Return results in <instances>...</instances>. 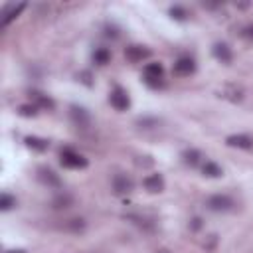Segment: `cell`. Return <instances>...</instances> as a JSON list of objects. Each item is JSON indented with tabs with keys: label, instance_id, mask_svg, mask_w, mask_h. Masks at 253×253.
<instances>
[{
	"label": "cell",
	"instance_id": "1",
	"mask_svg": "<svg viewBox=\"0 0 253 253\" xmlns=\"http://www.w3.org/2000/svg\"><path fill=\"white\" fill-rule=\"evenodd\" d=\"M59 162H61V166H65L69 170H81V168H87L89 166V160L81 152H77L75 148H71V146H63L59 150Z\"/></svg>",
	"mask_w": 253,
	"mask_h": 253
},
{
	"label": "cell",
	"instance_id": "2",
	"mask_svg": "<svg viewBox=\"0 0 253 253\" xmlns=\"http://www.w3.org/2000/svg\"><path fill=\"white\" fill-rule=\"evenodd\" d=\"M142 81L150 87V89H160L164 87V67L158 61H150L144 65L142 69Z\"/></svg>",
	"mask_w": 253,
	"mask_h": 253
},
{
	"label": "cell",
	"instance_id": "3",
	"mask_svg": "<svg viewBox=\"0 0 253 253\" xmlns=\"http://www.w3.org/2000/svg\"><path fill=\"white\" fill-rule=\"evenodd\" d=\"M206 206H208V210H211L215 213H225V211H231L233 210L235 202L227 194H213V196H210L206 200Z\"/></svg>",
	"mask_w": 253,
	"mask_h": 253
},
{
	"label": "cell",
	"instance_id": "4",
	"mask_svg": "<svg viewBox=\"0 0 253 253\" xmlns=\"http://www.w3.org/2000/svg\"><path fill=\"white\" fill-rule=\"evenodd\" d=\"M109 103L117 109V111H126L128 107H130V97H128V93L121 87V85H115L113 87V91L109 93Z\"/></svg>",
	"mask_w": 253,
	"mask_h": 253
},
{
	"label": "cell",
	"instance_id": "5",
	"mask_svg": "<svg viewBox=\"0 0 253 253\" xmlns=\"http://www.w3.org/2000/svg\"><path fill=\"white\" fill-rule=\"evenodd\" d=\"M111 188H113V194L126 196V194H130L134 190V182L126 174H115L113 176V182H111Z\"/></svg>",
	"mask_w": 253,
	"mask_h": 253
},
{
	"label": "cell",
	"instance_id": "6",
	"mask_svg": "<svg viewBox=\"0 0 253 253\" xmlns=\"http://www.w3.org/2000/svg\"><path fill=\"white\" fill-rule=\"evenodd\" d=\"M69 119L75 126L79 128H87L91 125V115L85 107H79V105H71L69 107Z\"/></svg>",
	"mask_w": 253,
	"mask_h": 253
},
{
	"label": "cell",
	"instance_id": "7",
	"mask_svg": "<svg viewBox=\"0 0 253 253\" xmlns=\"http://www.w3.org/2000/svg\"><path fill=\"white\" fill-rule=\"evenodd\" d=\"M36 176H38V180H40L43 186H47V188H61V178H59V174H55L49 166H40V168L36 170Z\"/></svg>",
	"mask_w": 253,
	"mask_h": 253
},
{
	"label": "cell",
	"instance_id": "8",
	"mask_svg": "<svg viewBox=\"0 0 253 253\" xmlns=\"http://www.w3.org/2000/svg\"><path fill=\"white\" fill-rule=\"evenodd\" d=\"M172 71H174L176 75H180V77L192 75V73L196 71V61H194V57H190V55H180V57L174 61Z\"/></svg>",
	"mask_w": 253,
	"mask_h": 253
},
{
	"label": "cell",
	"instance_id": "9",
	"mask_svg": "<svg viewBox=\"0 0 253 253\" xmlns=\"http://www.w3.org/2000/svg\"><path fill=\"white\" fill-rule=\"evenodd\" d=\"M125 57H126V61H130V63H140L142 59H148V57H150V49H148L146 45H136V43H132V45H126Z\"/></svg>",
	"mask_w": 253,
	"mask_h": 253
},
{
	"label": "cell",
	"instance_id": "10",
	"mask_svg": "<svg viewBox=\"0 0 253 253\" xmlns=\"http://www.w3.org/2000/svg\"><path fill=\"white\" fill-rule=\"evenodd\" d=\"M142 184H144V190L150 192V194H160V192L164 190V186H166L164 176H162L160 172H152V174H148V176L142 180Z\"/></svg>",
	"mask_w": 253,
	"mask_h": 253
},
{
	"label": "cell",
	"instance_id": "11",
	"mask_svg": "<svg viewBox=\"0 0 253 253\" xmlns=\"http://www.w3.org/2000/svg\"><path fill=\"white\" fill-rule=\"evenodd\" d=\"M126 219L130 223H134L136 227H140L142 231H146V233L156 229V219L154 217H148V215H142V213H128Z\"/></svg>",
	"mask_w": 253,
	"mask_h": 253
},
{
	"label": "cell",
	"instance_id": "12",
	"mask_svg": "<svg viewBox=\"0 0 253 253\" xmlns=\"http://www.w3.org/2000/svg\"><path fill=\"white\" fill-rule=\"evenodd\" d=\"M30 101H32L38 109H43V111H53V109H55L53 99H51V97H47V95H45V93H42V91H36V89H32V91H30Z\"/></svg>",
	"mask_w": 253,
	"mask_h": 253
},
{
	"label": "cell",
	"instance_id": "13",
	"mask_svg": "<svg viewBox=\"0 0 253 253\" xmlns=\"http://www.w3.org/2000/svg\"><path fill=\"white\" fill-rule=\"evenodd\" d=\"M225 144L231 148H241V150H251L253 148V136L249 134H229L225 138Z\"/></svg>",
	"mask_w": 253,
	"mask_h": 253
},
{
	"label": "cell",
	"instance_id": "14",
	"mask_svg": "<svg viewBox=\"0 0 253 253\" xmlns=\"http://www.w3.org/2000/svg\"><path fill=\"white\" fill-rule=\"evenodd\" d=\"M211 53H213V57H215L217 61H221V63H231V59H233V51H231V47H229L227 43H223V42L213 43Z\"/></svg>",
	"mask_w": 253,
	"mask_h": 253
},
{
	"label": "cell",
	"instance_id": "15",
	"mask_svg": "<svg viewBox=\"0 0 253 253\" xmlns=\"http://www.w3.org/2000/svg\"><path fill=\"white\" fill-rule=\"evenodd\" d=\"M24 8H26V4H18V6H16V4H10V6H6L4 12H2V16H4V18H2V26L6 28L12 20H16Z\"/></svg>",
	"mask_w": 253,
	"mask_h": 253
},
{
	"label": "cell",
	"instance_id": "16",
	"mask_svg": "<svg viewBox=\"0 0 253 253\" xmlns=\"http://www.w3.org/2000/svg\"><path fill=\"white\" fill-rule=\"evenodd\" d=\"M63 229L69 233H83L87 229V221L83 217H69V219H65Z\"/></svg>",
	"mask_w": 253,
	"mask_h": 253
},
{
	"label": "cell",
	"instance_id": "17",
	"mask_svg": "<svg viewBox=\"0 0 253 253\" xmlns=\"http://www.w3.org/2000/svg\"><path fill=\"white\" fill-rule=\"evenodd\" d=\"M24 142H26V146H28V148H32V150H36V152H43V150H47V146H49V142H47L45 138L36 136V134L26 136V138H24Z\"/></svg>",
	"mask_w": 253,
	"mask_h": 253
},
{
	"label": "cell",
	"instance_id": "18",
	"mask_svg": "<svg viewBox=\"0 0 253 253\" xmlns=\"http://www.w3.org/2000/svg\"><path fill=\"white\" fill-rule=\"evenodd\" d=\"M73 206V196L67 192H59L53 200H51V208L53 210H67Z\"/></svg>",
	"mask_w": 253,
	"mask_h": 253
},
{
	"label": "cell",
	"instance_id": "19",
	"mask_svg": "<svg viewBox=\"0 0 253 253\" xmlns=\"http://www.w3.org/2000/svg\"><path fill=\"white\" fill-rule=\"evenodd\" d=\"M200 160H202V152L198 150V148H186L184 152H182V162L186 164V166H198L200 164Z\"/></svg>",
	"mask_w": 253,
	"mask_h": 253
},
{
	"label": "cell",
	"instance_id": "20",
	"mask_svg": "<svg viewBox=\"0 0 253 253\" xmlns=\"http://www.w3.org/2000/svg\"><path fill=\"white\" fill-rule=\"evenodd\" d=\"M202 172H204L206 178H219V176H223L221 166L215 164V162H211V160H208V162L202 164Z\"/></svg>",
	"mask_w": 253,
	"mask_h": 253
},
{
	"label": "cell",
	"instance_id": "21",
	"mask_svg": "<svg viewBox=\"0 0 253 253\" xmlns=\"http://www.w3.org/2000/svg\"><path fill=\"white\" fill-rule=\"evenodd\" d=\"M93 61H95L97 65H107V63L111 61V51H109L107 47H97V49L93 51Z\"/></svg>",
	"mask_w": 253,
	"mask_h": 253
},
{
	"label": "cell",
	"instance_id": "22",
	"mask_svg": "<svg viewBox=\"0 0 253 253\" xmlns=\"http://www.w3.org/2000/svg\"><path fill=\"white\" fill-rule=\"evenodd\" d=\"M18 115H22V117H36L38 115V107L30 101V103H22L20 107H18Z\"/></svg>",
	"mask_w": 253,
	"mask_h": 253
},
{
	"label": "cell",
	"instance_id": "23",
	"mask_svg": "<svg viewBox=\"0 0 253 253\" xmlns=\"http://www.w3.org/2000/svg\"><path fill=\"white\" fill-rule=\"evenodd\" d=\"M168 14H170V18H174V20H178V22H184V20L188 18V12H186L184 6H172V8L168 10Z\"/></svg>",
	"mask_w": 253,
	"mask_h": 253
},
{
	"label": "cell",
	"instance_id": "24",
	"mask_svg": "<svg viewBox=\"0 0 253 253\" xmlns=\"http://www.w3.org/2000/svg\"><path fill=\"white\" fill-rule=\"evenodd\" d=\"M18 202H16V198L14 196H10V194H2V198H0V210L2 211H8V210H12L14 206H16Z\"/></svg>",
	"mask_w": 253,
	"mask_h": 253
},
{
	"label": "cell",
	"instance_id": "25",
	"mask_svg": "<svg viewBox=\"0 0 253 253\" xmlns=\"http://www.w3.org/2000/svg\"><path fill=\"white\" fill-rule=\"evenodd\" d=\"M223 97H227L229 101L237 103V101H241V99H243V93H241V89H237V87H227V89H225V93H223Z\"/></svg>",
	"mask_w": 253,
	"mask_h": 253
},
{
	"label": "cell",
	"instance_id": "26",
	"mask_svg": "<svg viewBox=\"0 0 253 253\" xmlns=\"http://www.w3.org/2000/svg\"><path fill=\"white\" fill-rule=\"evenodd\" d=\"M138 125L144 126V128H152V126H158V121L156 119H150V117H144V119L138 121Z\"/></svg>",
	"mask_w": 253,
	"mask_h": 253
},
{
	"label": "cell",
	"instance_id": "27",
	"mask_svg": "<svg viewBox=\"0 0 253 253\" xmlns=\"http://www.w3.org/2000/svg\"><path fill=\"white\" fill-rule=\"evenodd\" d=\"M105 36H107V38H119V30H117L115 26H107V28H105Z\"/></svg>",
	"mask_w": 253,
	"mask_h": 253
},
{
	"label": "cell",
	"instance_id": "28",
	"mask_svg": "<svg viewBox=\"0 0 253 253\" xmlns=\"http://www.w3.org/2000/svg\"><path fill=\"white\" fill-rule=\"evenodd\" d=\"M202 225H204V223H202V217H194V219L190 221V229H192V231L202 229Z\"/></svg>",
	"mask_w": 253,
	"mask_h": 253
},
{
	"label": "cell",
	"instance_id": "29",
	"mask_svg": "<svg viewBox=\"0 0 253 253\" xmlns=\"http://www.w3.org/2000/svg\"><path fill=\"white\" fill-rule=\"evenodd\" d=\"M243 36H245L249 42H253V22H251V24H247V26L243 28Z\"/></svg>",
	"mask_w": 253,
	"mask_h": 253
},
{
	"label": "cell",
	"instance_id": "30",
	"mask_svg": "<svg viewBox=\"0 0 253 253\" xmlns=\"http://www.w3.org/2000/svg\"><path fill=\"white\" fill-rule=\"evenodd\" d=\"M79 77H83V79H81V81H83V83H85V85H91V81H89V77H91V75H89V71H83V73H81V75H79Z\"/></svg>",
	"mask_w": 253,
	"mask_h": 253
},
{
	"label": "cell",
	"instance_id": "31",
	"mask_svg": "<svg viewBox=\"0 0 253 253\" xmlns=\"http://www.w3.org/2000/svg\"><path fill=\"white\" fill-rule=\"evenodd\" d=\"M4 253H28L26 249H22V247H18V249H6Z\"/></svg>",
	"mask_w": 253,
	"mask_h": 253
},
{
	"label": "cell",
	"instance_id": "32",
	"mask_svg": "<svg viewBox=\"0 0 253 253\" xmlns=\"http://www.w3.org/2000/svg\"><path fill=\"white\" fill-rule=\"evenodd\" d=\"M156 253H172V251H168V249H158Z\"/></svg>",
	"mask_w": 253,
	"mask_h": 253
}]
</instances>
